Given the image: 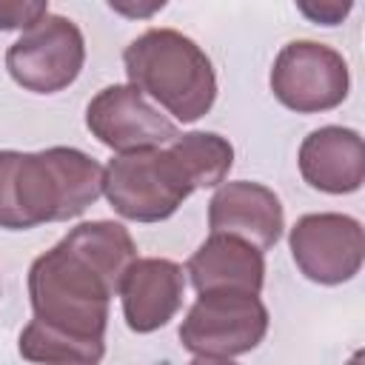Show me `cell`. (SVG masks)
<instances>
[{"label":"cell","instance_id":"obj_1","mask_svg":"<svg viewBox=\"0 0 365 365\" xmlns=\"http://www.w3.org/2000/svg\"><path fill=\"white\" fill-rule=\"evenodd\" d=\"M134 259L137 245L125 225L97 220L71 228L31 262L34 319L80 339H106L108 302Z\"/></svg>","mask_w":365,"mask_h":365},{"label":"cell","instance_id":"obj_2","mask_svg":"<svg viewBox=\"0 0 365 365\" xmlns=\"http://www.w3.org/2000/svg\"><path fill=\"white\" fill-rule=\"evenodd\" d=\"M103 194V168L77 148L0 151V228L26 231L80 217Z\"/></svg>","mask_w":365,"mask_h":365},{"label":"cell","instance_id":"obj_3","mask_svg":"<svg viewBox=\"0 0 365 365\" xmlns=\"http://www.w3.org/2000/svg\"><path fill=\"white\" fill-rule=\"evenodd\" d=\"M128 86L157 100L182 123L200 120L217 97L208 54L174 29H148L123 51Z\"/></svg>","mask_w":365,"mask_h":365},{"label":"cell","instance_id":"obj_4","mask_svg":"<svg viewBox=\"0 0 365 365\" xmlns=\"http://www.w3.org/2000/svg\"><path fill=\"white\" fill-rule=\"evenodd\" d=\"M197 191L180 160L168 148L117 154L103 168V194L111 208L134 222H160Z\"/></svg>","mask_w":365,"mask_h":365},{"label":"cell","instance_id":"obj_5","mask_svg":"<svg viewBox=\"0 0 365 365\" xmlns=\"http://www.w3.org/2000/svg\"><path fill=\"white\" fill-rule=\"evenodd\" d=\"M268 331V308L257 294H200L180 325V342L197 356L228 359L254 351Z\"/></svg>","mask_w":365,"mask_h":365},{"label":"cell","instance_id":"obj_6","mask_svg":"<svg viewBox=\"0 0 365 365\" xmlns=\"http://www.w3.org/2000/svg\"><path fill=\"white\" fill-rule=\"evenodd\" d=\"M86 43L77 23L63 14H46L23 31L6 51V68L17 86L34 94H54L71 86L83 68Z\"/></svg>","mask_w":365,"mask_h":365},{"label":"cell","instance_id":"obj_7","mask_svg":"<svg viewBox=\"0 0 365 365\" xmlns=\"http://www.w3.org/2000/svg\"><path fill=\"white\" fill-rule=\"evenodd\" d=\"M348 63L331 46L314 40L288 43L271 68L274 97L299 114L336 108L348 97Z\"/></svg>","mask_w":365,"mask_h":365},{"label":"cell","instance_id":"obj_8","mask_svg":"<svg viewBox=\"0 0 365 365\" xmlns=\"http://www.w3.org/2000/svg\"><path fill=\"white\" fill-rule=\"evenodd\" d=\"M288 242L297 268L319 285L348 282L365 254L362 225L348 214H305L291 228Z\"/></svg>","mask_w":365,"mask_h":365},{"label":"cell","instance_id":"obj_9","mask_svg":"<svg viewBox=\"0 0 365 365\" xmlns=\"http://www.w3.org/2000/svg\"><path fill=\"white\" fill-rule=\"evenodd\" d=\"M86 125L103 145L120 154L163 148L177 137V125L134 86L103 88L86 108Z\"/></svg>","mask_w":365,"mask_h":365},{"label":"cell","instance_id":"obj_10","mask_svg":"<svg viewBox=\"0 0 365 365\" xmlns=\"http://www.w3.org/2000/svg\"><path fill=\"white\" fill-rule=\"evenodd\" d=\"M208 225L211 234H231L265 251L282 237V202L259 182H222L208 202Z\"/></svg>","mask_w":365,"mask_h":365},{"label":"cell","instance_id":"obj_11","mask_svg":"<svg viewBox=\"0 0 365 365\" xmlns=\"http://www.w3.org/2000/svg\"><path fill=\"white\" fill-rule=\"evenodd\" d=\"M182 288L185 277L177 262L160 257L134 259L117 291L123 297V314L128 328L137 334L163 328L177 314L182 302Z\"/></svg>","mask_w":365,"mask_h":365},{"label":"cell","instance_id":"obj_12","mask_svg":"<svg viewBox=\"0 0 365 365\" xmlns=\"http://www.w3.org/2000/svg\"><path fill=\"white\" fill-rule=\"evenodd\" d=\"M299 171L308 185L325 194H351L365 180V148L354 128L325 125L299 145Z\"/></svg>","mask_w":365,"mask_h":365},{"label":"cell","instance_id":"obj_13","mask_svg":"<svg viewBox=\"0 0 365 365\" xmlns=\"http://www.w3.org/2000/svg\"><path fill=\"white\" fill-rule=\"evenodd\" d=\"M185 271L200 294H211V291L259 294L265 282L262 251L231 234H211L191 254Z\"/></svg>","mask_w":365,"mask_h":365},{"label":"cell","instance_id":"obj_14","mask_svg":"<svg viewBox=\"0 0 365 365\" xmlns=\"http://www.w3.org/2000/svg\"><path fill=\"white\" fill-rule=\"evenodd\" d=\"M20 354L40 365H100L106 339H80L31 319L20 334Z\"/></svg>","mask_w":365,"mask_h":365},{"label":"cell","instance_id":"obj_15","mask_svg":"<svg viewBox=\"0 0 365 365\" xmlns=\"http://www.w3.org/2000/svg\"><path fill=\"white\" fill-rule=\"evenodd\" d=\"M168 151L180 160V165L185 168V174L194 182V188L220 185L228 177V168L234 163L231 143L220 134H211V131L177 134L168 143Z\"/></svg>","mask_w":365,"mask_h":365},{"label":"cell","instance_id":"obj_16","mask_svg":"<svg viewBox=\"0 0 365 365\" xmlns=\"http://www.w3.org/2000/svg\"><path fill=\"white\" fill-rule=\"evenodd\" d=\"M48 14V3H0V29H31Z\"/></svg>","mask_w":365,"mask_h":365},{"label":"cell","instance_id":"obj_17","mask_svg":"<svg viewBox=\"0 0 365 365\" xmlns=\"http://www.w3.org/2000/svg\"><path fill=\"white\" fill-rule=\"evenodd\" d=\"M299 9H302L308 17L325 23V26H334V23H339V20L351 11V3H319V6H308V3H302Z\"/></svg>","mask_w":365,"mask_h":365},{"label":"cell","instance_id":"obj_18","mask_svg":"<svg viewBox=\"0 0 365 365\" xmlns=\"http://www.w3.org/2000/svg\"><path fill=\"white\" fill-rule=\"evenodd\" d=\"M188 365H234V362H228V359H217V356H197V359L188 362Z\"/></svg>","mask_w":365,"mask_h":365}]
</instances>
